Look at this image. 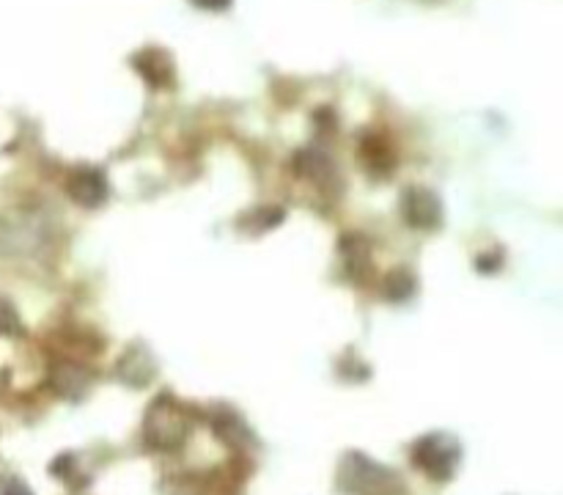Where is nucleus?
Wrapping results in <instances>:
<instances>
[{
    "label": "nucleus",
    "mask_w": 563,
    "mask_h": 495,
    "mask_svg": "<svg viewBox=\"0 0 563 495\" xmlns=\"http://www.w3.org/2000/svg\"><path fill=\"white\" fill-rule=\"evenodd\" d=\"M338 487L349 495H404V482L393 468L379 465L360 451H349L341 460Z\"/></svg>",
    "instance_id": "1"
},
{
    "label": "nucleus",
    "mask_w": 563,
    "mask_h": 495,
    "mask_svg": "<svg viewBox=\"0 0 563 495\" xmlns=\"http://www.w3.org/2000/svg\"><path fill=\"white\" fill-rule=\"evenodd\" d=\"M0 495H33L20 479H11V476H3L0 479Z\"/></svg>",
    "instance_id": "11"
},
{
    "label": "nucleus",
    "mask_w": 563,
    "mask_h": 495,
    "mask_svg": "<svg viewBox=\"0 0 563 495\" xmlns=\"http://www.w3.org/2000/svg\"><path fill=\"white\" fill-rule=\"evenodd\" d=\"M297 174L308 176V179H314L319 185H327L336 176V168L327 160V154L303 152L297 157Z\"/></svg>",
    "instance_id": "8"
},
{
    "label": "nucleus",
    "mask_w": 563,
    "mask_h": 495,
    "mask_svg": "<svg viewBox=\"0 0 563 495\" xmlns=\"http://www.w3.org/2000/svg\"><path fill=\"white\" fill-rule=\"evenodd\" d=\"M459 457H462L459 443H456L451 435H445V432L423 435V438L415 440V446H412V462H415L426 476L437 479V482H445V479L454 476Z\"/></svg>",
    "instance_id": "2"
},
{
    "label": "nucleus",
    "mask_w": 563,
    "mask_h": 495,
    "mask_svg": "<svg viewBox=\"0 0 563 495\" xmlns=\"http://www.w3.org/2000/svg\"><path fill=\"white\" fill-rule=\"evenodd\" d=\"M415 289V278H412L410 270H393V273L385 278V297L388 300H407Z\"/></svg>",
    "instance_id": "9"
},
{
    "label": "nucleus",
    "mask_w": 563,
    "mask_h": 495,
    "mask_svg": "<svg viewBox=\"0 0 563 495\" xmlns=\"http://www.w3.org/2000/svg\"><path fill=\"white\" fill-rule=\"evenodd\" d=\"M66 193L75 204L86 209H97L108 198V179L99 168H77L66 182Z\"/></svg>",
    "instance_id": "5"
},
{
    "label": "nucleus",
    "mask_w": 563,
    "mask_h": 495,
    "mask_svg": "<svg viewBox=\"0 0 563 495\" xmlns=\"http://www.w3.org/2000/svg\"><path fill=\"white\" fill-rule=\"evenodd\" d=\"M143 438L157 451H171L182 446L187 438L185 413L171 405L168 399H157L143 421Z\"/></svg>",
    "instance_id": "3"
},
{
    "label": "nucleus",
    "mask_w": 563,
    "mask_h": 495,
    "mask_svg": "<svg viewBox=\"0 0 563 495\" xmlns=\"http://www.w3.org/2000/svg\"><path fill=\"white\" fill-rule=\"evenodd\" d=\"M20 330V314L6 297H0V336H14Z\"/></svg>",
    "instance_id": "10"
},
{
    "label": "nucleus",
    "mask_w": 563,
    "mask_h": 495,
    "mask_svg": "<svg viewBox=\"0 0 563 495\" xmlns=\"http://www.w3.org/2000/svg\"><path fill=\"white\" fill-rule=\"evenodd\" d=\"M198 6H204V9H226L228 0H195Z\"/></svg>",
    "instance_id": "12"
},
{
    "label": "nucleus",
    "mask_w": 563,
    "mask_h": 495,
    "mask_svg": "<svg viewBox=\"0 0 563 495\" xmlns=\"http://www.w3.org/2000/svg\"><path fill=\"white\" fill-rule=\"evenodd\" d=\"M88 372L77 363H61L55 369V391H61L64 396H80L86 391Z\"/></svg>",
    "instance_id": "7"
},
{
    "label": "nucleus",
    "mask_w": 563,
    "mask_h": 495,
    "mask_svg": "<svg viewBox=\"0 0 563 495\" xmlns=\"http://www.w3.org/2000/svg\"><path fill=\"white\" fill-rule=\"evenodd\" d=\"M154 372H157V363H154L152 352L146 350V347H141V344H135L127 355H121L119 377L135 385V388H141L143 383H149L154 377Z\"/></svg>",
    "instance_id": "6"
},
{
    "label": "nucleus",
    "mask_w": 563,
    "mask_h": 495,
    "mask_svg": "<svg viewBox=\"0 0 563 495\" xmlns=\"http://www.w3.org/2000/svg\"><path fill=\"white\" fill-rule=\"evenodd\" d=\"M401 218L407 226L421 231H432L443 223V201L434 190L423 185H410L401 190L399 198Z\"/></svg>",
    "instance_id": "4"
}]
</instances>
